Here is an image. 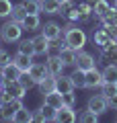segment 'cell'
Segmentation results:
<instances>
[{
    "label": "cell",
    "instance_id": "cell-1",
    "mask_svg": "<svg viewBox=\"0 0 117 123\" xmlns=\"http://www.w3.org/2000/svg\"><path fill=\"white\" fill-rule=\"evenodd\" d=\"M64 39H66V45H68V47H72L74 51H80V49H84V45H86V33H84V29H80L76 23L68 21V25L64 27Z\"/></svg>",
    "mask_w": 117,
    "mask_h": 123
},
{
    "label": "cell",
    "instance_id": "cell-2",
    "mask_svg": "<svg viewBox=\"0 0 117 123\" xmlns=\"http://www.w3.org/2000/svg\"><path fill=\"white\" fill-rule=\"evenodd\" d=\"M23 35V25L14 18H6L4 25L0 27V39L4 43H19Z\"/></svg>",
    "mask_w": 117,
    "mask_h": 123
},
{
    "label": "cell",
    "instance_id": "cell-3",
    "mask_svg": "<svg viewBox=\"0 0 117 123\" xmlns=\"http://www.w3.org/2000/svg\"><path fill=\"white\" fill-rule=\"evenodd\" d=\"M86 107L92 111V113H97V115H105V113L109 111L107 98H105L103 94H92V97H88V101H86Z\"/></svg>",
    "mask_w": 117,
    "mask_h": 123
},
{
    "label": "cell",
    "instance_id": "cell-4",
    "mask_svg": "<svg viewBox=\"0 0 117 123\" xmlns=\"http://www.w3.org/2000/svg\"><path fill=\"white\" fill-rule=\"evenodd\" d=\"M23 107V98H14L8 105H0V121H13L14 113Z\"/></svg>",
    "mask_w": 117,
    "mask_h": 123
},
{
    "label": "cell",
    "instance_id": "cell-5",
    "mask_svg": "<svg viewBox=\"0 0 117 123\" xmlns=\"http://www.w3.org/2000/svg\"><path fill=\"white\" fill-rule=\"evenodd\" d=\"M41 33H43L49 41H56V39H60V37H64V29H62V25L56 23V21H47L45 25H41Z\"/></svg>",
    "mask_w": 117,
    "mask_h": 123
},
{
    "label": "cell",
    "instance_id": "cell-6",
    "mask_svg": "<svg viewBox=\"0 0 117 123\" xmlns=\"http://www.w3.org/2000/svg\"><path fill=\"white\" fill-rule=\"evenodd\" d=\"M74 66L86 72V70H91V68L97 66V60H95V55H92V53L80 49V51H76V64H74Z\"/></svg>",
    "mask_w": 117,
    "mask_h": 123
},
{
    "label": "cell",
    "instance_id": "cell-7",
    "mask_svg": "<svg viewBox=\"0 0 117 123\" xmlns=\"http://www.w3.org/2000/svg\"><path fill=\"white\" fill-rule=\"evenodd\" d=\"M33 47H35V55H49V49H52V41L43 35V33H39V35L33 37Z\"/></svg>",
    "mask_w": 117,
    "mask_h": 123
},
{
    "label": "cell",
    "instance_id": "cell-8",
    "mask_svg": "<svg viewBox=\"0 0 117 123\" xmlns=\"http://www.w3.org/2000/svg\"><path fill=\"white\" fill-rule=\"evenodd\" d=\"M53 121L58 123H76V109L74 107H60L56 111V119Z\"/></svg>",
    "mask_w": 117,
    "mask_h": 123
},
{
    "label": "cell",
    "instance_id": "cell-9",
    "mask_svg": "<svg viewBox=\"0 0 117 123\" xmlns=\"http://www.w3.org/2000/svg\"><path fill=\"white\" fill-rule=\"evenodd\" d=\"M27 72H29V74H31V78L35 80V84H39L41 80H45V78L49 76L47 66H45V64H41V62H33V64H31V68H29Z\"/></svg>",
    "mask_w": 117,
    "mask_h": 123
},
{
    "label": "cell",
    "instance_id": "cell-10",
    "mask_svg": "<svg viewBox=\"0 0 117 123\" xmlns=\"http://www.w3.org/2000/svg\"><path fill=\"white\" fill-rule=\"evenodd\" d=\"M103 72L99 70V68H91V70H86V84H84V88H101V84H103Z\"/></svg>",
    "mask_w": 117,
    "mask_h": 123
},
{
    "label": "cell",
    "instance_id": "cell-11",
    "mask_svg": "<svg viewBox=\"0 0 117 123\" xmlns=\"http://www.w3.org/2000/svg\"><path fill=\"white\" fill-rule=\"evenodd\" d=\"M45 66H47V72H49V76H60V74H64V70H66V66L62 64V60H60V55H47V60H45Z\"/></svg>",
    "mask_w": 117,
    "mask_h": 123
},
{
    "label": "cell",
    "instance_id": "cell-12",
    "mask_svg": "<svg viewBox=\"0 0 117 123\" xmlns=\"http://www.w3.org/2000/svg\"><path fill=\"white\" fill-rule=\"evenodd\" d=\"M56 90H60L62 94H68V92H74L76 88H74L72 78H70V76L60 74V76H56Z\"/></svg>",
    "mask_w": 117,
    "mask_h": 123
},
{
    "label": "cell",
    "instance_id": "cell-13",
    "mask_svg": "<svg viewBox=\"0 0 117 123\" xmlns=\"http://www.w3.org/2000/svg\"><path fill=\"white\" fill-rule=\"evenodd\" d=\"M43 103L49 105V107H53V109H60V107H64V94L60 90L47 92V94H43Z\"/></svg>",
    "mask_w": 117,
    "mask_h": 123
},
{
    "label": "cell",
    "instance_id": "cell-14",
    "mask_svg": "<svg viewBox=\"0 0 117 123\" xmlns=\"http://www.w3.org/2000/svg\"><path fill=\"white\" fill-rule=\"evenodd\" d=\"M99 23H101V27H105V29L117 27V8H115V6H111V8L99 18Z\"/></svg>",
    "mask_w": 117,
    "mask_h": 123
},
{
    "label": "cell",
    "instance_id": "cell-15",
    "mask_svg": "<svg viewBox=\"0 0 117 123\" xmlns=\"http://www.w3.org/2000/svg\"><path fill=\"white\" fill-rule=\"evenodd\" d=\"M4 88L13 94L14 98H25V97H27V90L19 84V80H6V82H4Z\"/></svg>",
    "mask_w": 117,
    "mask_h": 123
},
{
    "label": "cell",
    "instance_id": "cell-16",
    "mask_svg": "<svg viewBox=\"0 0 117 123\" xmlns=\"http://www.w3.org/2000/svg\"><path fill=\"white\" fill-rule=\"evenodd\" d=\"M21 25H23V31H37L41 29V17L39 14H27L21 21Z\"/></svg>",
    "mask_w": 117,
    "mask_h": 123
},
{
    "label": "cell",
    "instance_id": "cell-17",
    "mask_svg": "<svg viewBox=\"0 0 117 123\" xmlns=\"http://www.w3.org/2000/svg\"><path fill=\"white\" fill-rule=\"evenodd\" d=\"M58 55H60L62 64H64L66 68H70V66H74V64H76V51H74L72 47H68V45H66L64 49H60V51H58Z\"/></svg>",
    "mask_w": 117,
    "mask_h": 123
},
{
    "label": "cell",
    "instance_id": "cell-18",
    "mask_svg": "<svg viewBox=\"0 0 117 123\" xmlns=\"http://www.w3.org/2000/svg\"><path fill=\"white\" fill-rule=\"evenodd\" d=\"M13 62L21 68L23 72H27V70L31 68V64H33V55H27V53H23V51H17V53L13 55Z\"/></svg>",
    "mask_w": 117,
    "mask_h": 123
},
{
    "label": "cell",
    "instance_id": "cell-19",
    "mask_svg": "<svg viewBox=\"0 0 117 123\" xmlns=\"http://www.w3.org/2000/svg\"><path fill=\"white\" fill-rule=\"evenodd\" d=\"M0 72H2V76H4V80H19V76H21V68L14 64V62H10V64H6L4 68H0Z\"/></svg>",
    "mask_w": 117,
    "mask_h": 123
},
{
    "label": "cell",
    "instance_id": "cell-20",
    "mask_svg": "<svg viewBox=\"0 0 117 123\" xmlns=\"http://www.w3.org/2000/svg\"><path fill=\"white\" fill-rule=\"evenodd\" d=\"M99 117H101V115L92 113L88 107H86V109H78V113H76V121H80V123H97Z\"/></svg>",
    "mask_w": 117,
    "mask_h": 123
},
{
    "label": "cell",
    "instance_id": "cell-21",
    "mask_svg": "<svg viewBox=\"0 0 117 123\" xmlns=\"http://www.w3.org/2000/svg\"><path fill=\"white\" fill-rule=\"evenodd\" d=\"M109 39H111V35H109V31L105 29V27H101V29H97L95 33H92V43H95L99 49L103 47V45L107 43Z\"/></svg>",
    "mask_w": 117,
    "mask_h": 123
},
{
    "label": "cell",
    "instance_id": "cell-22",
    "mask_svg": "<svg viewBox=\"0 0 117 123\" xmlns=\"http://www.w3.org/2000/svg\"><path fill=\"white\" fill-rule=\"evenodd\" d=\"M70 78H72L74 88H84V84H86V72L74 66V72L70 74Z\"/></svg>",
    "mask_w": 117,
    "mask_h": 123
},
{
    "label": "cell",
    "instance_id": "cell-23",
    "mask_svg": "<svg viewBox=\"0 0 117 123\" xmlns=\"http://www.w3.org/2000/svg\"><path fill=\"white\" fill-rule=\"evenodd\" d=\"M41 12L49 14V17L60 14V2L58 0H41Z\"/></svg>",
    "mask_w": 117,
    "mask_h": 123
},
{
    "label": "cell",
    "instance_id": "cell-24",
    "mask_svg": "<svg viewBox=\"0 0 117 123\" xmlns=\"http://www.w3.org/2000/svg\"><path fill=\"white\" fill-rule=\"evenodd\" d=\"M14 123H29V121H33V111H29L25 105L21 107V109L14 113V119H13Z\"/></svg>",
    "mask_w": 117,
    "mask_h": 123
},
{
    "label": "cell",
    "instance_id": "cell-25",
    "mask_svg": "<svg viewBox=\"0 0 117 123\" xmlns=\"http://www.w3.org/2000/svg\"><path fill=\"white\" fill-rule=\"evenodd\" d=\"M39 92L41 94H47V92H53L56 90V76H47L45 80H41V82L37 84Z\"/></svg>",
    "mask_w": 117,
    "mask_h": 123
},
{
    "label": "cell",
    "instance_id": "cell-26",
    "mask_svg": "<svg viewBox=\"0 0 117 123\" xmlns=\"http://www.w3.org/2000/svg\"><path fill=\"white\" fill-rule=\"evenodd\" d=\"M103 80L105 82H117V64H109L103 66Z\"/></svg>",
    "mask_w": 117,
    "mask_h": 123
},
{
    "label": "cell",
    "instance_id": "cell-27",
    "mask_svg": "<svg viewBox=\"0 0 117 123\" xmlns=\"http://www.w3.org/2000/svg\"><path fill=\"white\" fill-rule=\"evenodd\" d=\"M109 8H111V4H109L107 0H95V4H92V12H95V18H101Z\"/></svg>",
    "mask_w": 117,
    "mask_h": 123
},
{
    "label": "cell",
    "instance_id": "cell-28",
    "mask_svg": "<svg viewBox=\"0 0 117 123\" xmlns=\"http://www.w3.org/2000/svg\"><path fill=\"white\" fill-rule=\"evenodd\" d=\"M23 6L29 14H41V0H23Z\"/></svg>",
    "mask_w": 117,
    "mask_h": 123
},
{
    "label": "cell",
    "instance_id": "cell-29",
    "mask_svg": "<svg viewBox=\"0 0 117 123\" xmlns=\"http://www.w3.org/2000/svg\"><path fill=\"white\" fill-rule=\"evenodd\" d=\"M19 84H21V86L25 88L27 92H29L33 86H37V84H35V80L31 78V74H29V72H21V76H19Z\"/></svg>",
    "mask_w": 117,
    "mask_h": 123
},
{
    "label": "cell",
    "instance_id": "cell-30",
    "mask_svg": "<svg viewBox=\"0 0 117 123\" xmlns=\"http://www.w3.org/2000/svg\"><path fill=\"white\" fill-rule=\"evenodd\" d=\"M17 51H23L27 55H33L35 57V47H33V39H21L19 41V49Z\"/></svg>",
    "mask_w": 117,
    "mask_h": 123
},
{
    "label": "cell",
    "instance_id": "cell-31",
    "mask_svg": "<svg viewBox=\"0 0 117 123\" xmlns=\"http://www.w3.org/2000/svg\"><path fill=\"white\" fill-rule=\"evenodd\" d=\"M101 94H103L105 98L117 94V82H103L101 84Z\"/></svg>",
    "mask_w": 117,
    "mask_h": 123
},
{
    "label": "cell",
    "instance_id": "cell-32",
    "mask_svg": "<svg viewBox=\"0 0 117 123\" xmlns=\"http://www.w3.org/2000/svg\"><path fill=\"white\" fill-rule=\"evenodd\" d=\"M27 14H29V12L25 10L23 2H19V4H14V6H13V14H10V18H14V21H19V23H21L23 18L27 17Z\"/></svg>",
    "mask_w": 117,
    "mask_h": 123
},
{
    "label": "cell",
    "instance_id": "cell-33",
    "mask_svg": "<svg viewBox=\"0 0 117 123\" xmlns=\"http://www.w3.org/2000/svg\"><path fill=\"white\" fill-rule=\"evenodd\" d=\"M13 2L10 0H0V18H10L13 14Z\"/></svg>",
    "mask_w": 117,
    "mask_h": 123
},
{
    "label": "cell",
    "instance_id": "cell-34",
    "mask_svg": "<svg viewBox=\"0 0 117 123\" xmlns=\"http://www.w3.org/2000/svg\"><path fill=\"white\" fill-rule=\"evenodd\" d=\"M74 8H76V2H74V0H64V2H60V14L64 18L68 17Z\"/></svg>",
    "mask_w": 117,
    "mask_h": 123
},
{
    "label": "cell",
    "instance_id": "cell-35",
    "mask_svg": "<svg viewBox=\"0 0 117 123\" xmlns=\"http://www.w3.org/2000/svg\"><path fill=\"white\" fill-rule=\"evenodd\" d=\"M39 111H41V115H43V119L45 121H53V119H56V111L58 109H53V107H49V105H41L39 107Z\"/></svg>",
    "mask_w": 117,
    "mask_h": 123
},
{
    "label": "cell",
    "instance_id": "cell-36",
    "mask_svg": "<svg viewBox=\"0 0 117 123\" xmlns=\"http://www.w3.org/2000/svg\"><path fill=\"white\" fill-rule=\"evenodd\" d=\"M10 101H14V97L6 90L4 86H0V105H8Z\"/></svg>",
    "mask_w": 117,
    "mask_h": 123
},
{
    "label": "cell",
    "instance_id": "cell-37",
    "mask_svg": "<svg viewBox=\"0 0 117 123\" xmlns=\"http://www.w3.org/2000/svg\"><path fill=\"white\" fill-rule=\"evenodd\" d=\"M10 62H13V55H10L6 49L0 47V68H4L6 64H10Z\"/></svg>",
    "mask_w": 117,
    "mask_h": 123
},
{
    "label": "cell",
    "instance_id": "cell-38",
    "mask_svg": "<svg viewBox=\"0 0 117 123\" xmlns=\"http://www.w3.org/2000/svg\"><path fill=\"white\" fill-rule=\"evenodd\" d=\"M64 105L66 107H76V94H74V92L64 94Z\"/></svg>",
    "mask_w": 117,
    "mask_h": 123
},
{
    "label": "cell",
    "instance_id": "cell-39",
    "mask_svg": "<svg viewBox=\"0 0 117 123\" xmlns=\"http://www.w3.org/2000/svg\"><path fill=\"white\" fill-rule=\"evenodd\" d=\"M107 105L111 111H117V94H113V97H107Z\"/></svg>",
    "mask_w": 117,
    "mask_h": 123
},
{
    "label": "cell",
    "instance_id": "cell-40",
    "mask_svg": "<svg viewBox=\"0 0 117 123\" xmlns=\"http://www.w3.org/2000/svg\"><path fill=\"white\" fill-rule=\"evenodd\" d=\"M33 121H37V123H43L45 121V119H43V115H41V111H35V113H33Z\"/></svg>",
    "mask_w": 117,
    "mask_h": 123
},
{
    "label": "cell",
    "instance_id": "cell-41",
    "mask_svg": "<svg viewBox=\"0 0 117 123\" xmlns=\"http://www.w3.org/2000/svg\"><path fill=\"white\" fill-rule=\"evenodd\" d=\"M113 6H115V8H117V0H115V4H113Z\"/></svg>",
    "mask_w": 117,
    "mask_h": 123
},
{
    "label": "cell",
    "instance_id": "cell-42",
    "mask_svg": "<svg viewBox=\"0 0 117 123\" xmlns=\"http://www.w3.org/2000/svg\"><path fill=\"white\" fill-rule=\"evenodd\" d=\"M0 43H2V39H0ZM0 47H2V45H0Z\"/></svg>",
    "mask_w": 117,
    "mask_h": 123
},
{
    "label": "cell",
    "instance_id": "cell-43",
    "mask_svg": "<svg viewBox=\"0 0 117 123\" xmlns=\"http://www.w3.org/2000/svg\"><path fill=\"white\" fill-rule=\"evenodd\" d=\"M58 2H64V0H58Z\"/></svg>",
    "mask_w": 117,
    "mask_h": 123
},
{
    "label": "cell",
    "instance_id": "cell-44",
    "mask_svg": "<svg viewBox=\"0 0 117 123\" xmlns=\"http://www.w3.org/2000/svg\"><path fill=\"white\" fill-rule=\"evenodd\" d=\"M92 2H95V0H92Z\"/></svg>",
    "mask_w": 117,
    "mask_h": 123
},
{
    "label": "cell",
    "instance_id": "cell-45",
    "mask_svg": "<svg viewBox=\"0 0 117 123\" xmlns=\"http://www.w3.org/2000/svg\"><path fill=\"white\" fill-rule=\"evenodd\" d=\"M115 113H117V111H115Z\"/></svg>",
    "mask_w": 117,
    "mask_h": 123
}]
</instances>
